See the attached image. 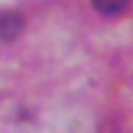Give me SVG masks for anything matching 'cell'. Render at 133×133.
<instances>
[{
  "label": "cell",
  "mask_w": 133,
  "mask_h": 133,
  "mask_svg": "<svg viewBox=\"0 0 133 133\" xmlns=\"http://www.w3.org/2000/svg\"><path fill=\"white\" fill-rule=\"evenodd\" d=\"M22 33V17L19 14H0V39H6V42H11V39H17Z\"/></svg>",
  "instance_id": "6da1fadb"
},
{
  "label": "cell",
  "mask_w": 133,
  "mask_h": 133,
  "mask_svg": "<svg viewBox=\"0 0 133 133\" xmlns=\"http://www.w3.org/2000/svg\"><path fill=\"white\" fill-rule=\"evenodd\" d=\"M91 6L97 8L100 14H119L125 6H128V0H91Z\"/></svg>",
  "instance_id": "7a4b0ae2"
}]
</instances>
